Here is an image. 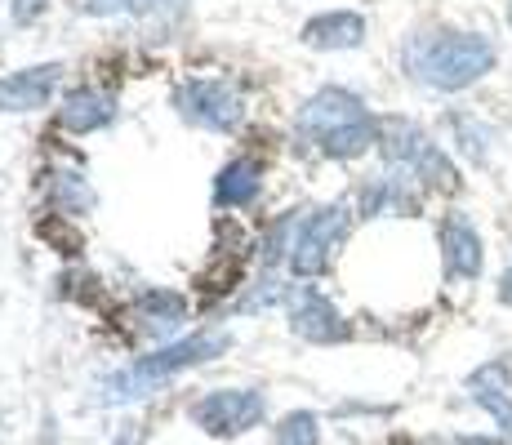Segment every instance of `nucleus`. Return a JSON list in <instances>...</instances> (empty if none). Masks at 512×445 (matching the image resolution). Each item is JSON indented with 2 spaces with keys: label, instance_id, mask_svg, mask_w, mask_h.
<instances>
[{
  "label": "nucleus",
  "instance_id": "obj_9",
  "mask_svg": "<svg viewBox=\"0 0 512 445\" xmlns=\"http://www.w3.org/2000/svg\"><path fill=\"white\" fill-rule=\"evenodd\" d=\"M468 392L481 410L495 419L499 441L512 445V392H508V361H490L468 374Z\"/></svg>",
  "mask_w": 512,
  "mask_h": 445
},
{
  "label": "nucleus",
  "instance_id": "obj_13",
  "mask_svg": "<svg viewBox=\"0 0 512 445\" xmlns=\"http://www.w3.org/2000/svg\"><path fill=\"white\" fill-rule=\"evenodd\" d=\"M112 116H116L112 94H98V89H72L63 98V107H58V125L67 134H90L98 125L112 121Z\"/></svg>",
  "mask_w": 512,
  "mask_h": 445
},
{
  "label": "nucleus",
  "instance_id": "obj_3",
  "mask_svg": "<svg viewBox=\"0 0 512 445\" xmlns=\"http://www.w3.org/2000/svg\"><path fill=\"white\" fill-rule=\"evenodd\" d=\"M228 330H205V334H187V339L170 343V348H156L152 356H139L134 365L125 370L107 374L103 388H98V401L107 405H121V401H139V397H152L165 379H174L187 365H201V361H214L219 352H228Z\"/></svg>",
  "mask_w": 512,
  "mask_h": 445
},
{
  "label": "nucleus",
  "instance_id": "obj_22",
  "mask_svg": "<svg viewBox=\"0 0 512 445\" xmlns=\"http://www.w3.org/2000/svg\"><path fill=\"white\" fill-rule=\"evenodd\" d=\"M499 303H504V308H512V263H508V272L499 276Z\"/></svg>",
  "mask_w": 512,
  "mask_h": 445
},
{
  "label": "nucleus",
  "instance_id": "obj_23",
  "mask_svg": "<svg viewBox=\"0 0 512 445\" xmlns=\"http://www.w3.org/2000/svg\"><path fill=\"white\" fill-rule=\"evenodd\" d=\"M121 445H139V437H125V441H121Z\"/></svg>",
  "mask_w": 512,
  "mask_h": 445
},
{
  "label": "nucleus",
  "instance_id": "obj_12",
  "mask_svg": "<svg viewBox=\"0 0 512 445\" xmlns=\"http://www.w3.org/2000/svg\"><path fill=\"white\" fill-rule=\"evenodd\" d=\"M366 41V18L334 9V14H317L303 23V45L312 49H352Z\"/></svg>",
  "mask_w": 512,
  "mask_h": 445
},
{
  "label": "nucleus",
  "instance_id": "obj_11",
  "mask_svg": "<svg viewBox=\"0 0 512 445\" xmlns=\"http://www.w3.org/2000/svg\"><path fill=\"white\" fill-rule=\"evenodd\" d=\"M290 321H294V334L299 339H312V343H339L348 339V321L334 312V303L317 290H303L290 308Z\"/></svg>",
  "mask_w": 512,
  "mask_h": 445
},
{
  "label": "nucleus",
  "instance_id": "obj_10",
  "mask_svg": "<svg viewBox=\"0 0 512 445\" xmlns=\"http://www.w3.org/2000/svg\"><path fill=\"white\" fill-rule=\"evenodd\" d=\"M441 254H446L450 281H472V276L481 272V263H486V254H481V236L464 214H450V219L441 223Z\"/></svg>",
  "mask_w": 512,
  "mask_h": 445
},
{
  "label": "nucleus",
  "instance_id": "obj_6",
  "mask_svg": "<svg viewBox=\"0 0 512 445\" xmlns=\"http://www.w3.org/2000/svg\"><path fill=\"white\" fill-rule=\"evenodd\" d=\"M263 419V392L254 388H219L210 397L192 401V423H201L214 437H236Z\"/></svg>",
  "mask_w": 512,
  "mask_h": 445
},
{
  "label": "nucleus",
  "instance_id": "obj_14",
  "mask_svg": "<svg viewBox=\"0 0 512 445\" xmlns=\"http://www.w3.org/2000/svg\"><path fill=\"white\" fill-rule=\"evenodd\" d=\"M259 192H263V174L254 161H232L214 178V205L219 210H245V205L259 201Z\"/></svg>",
  "mask_w": 512,
  "mask_h": 445
},
{
  "label": "nucleus",
  "instance_id": "obj_1",
  "mask_svg": "<svg viewBox=\"0 0 512 445\" xmlns=\"http://www.w3.org/2000/svg\"><path fill=\"white\" fill-rule=\"evenodd\" d=\"M379 130L383 125L366 112L352 89H339V85H326L299 107V134L303 147H317L321 156H334V161H348V156H361L370 143H379Z\"/></svg>",
  "mask_w": 512,
  "mask_h": 445
},
{
  "label": "nucleus",
  "instance_id": "obj_20",
  "mask_svg": "<svg viewBox=\"0 0 512 445\" xmlns=\"http://www.w3.org/2000/svg\"><path fill=\"white\" fill-rule=\"evenodd\" d=\"M45 5H49V0H14V5H9V14H14V23H36V18L45 14Z\"/></svg>",
  "mask_w": 512,
  "mask_h": 445
},
{
  "label": "nucleus",
  "instance_id": "obj_4",
  "mask_svg": "<svg viewBox=\"0 0 512 445\" xmlns=\"http://www.w3.org/2000/svg\"><path fill=\"white\" fill-rule=\"evenodd\" d=\"M348 236V210L343 205H321L294 219V241H290V267L299 276H321Z\"/></svg>",
  "mask_w": 512,
  "mask_h": 445
},
{
  "label": "nucleus",
  "instance_id": "obj_5",
  "mask_svg": "<svg viewBox=\"0 0 512 445\" xmlns=\"http://www.w3.org/2000/svg\"><path fill=\"white\" fill-rule=\"evenodd\" d=\"M379 143H383V156H388L401 174L423 178V183H455V165L446 161V152H441L419 125L388 121L379 130Z\"/></svg>",
  "mask_w": 512,
  "mask_h": 445
},
{
  "label": "nucleus",
  "instance_id": "obj_19",
  "mask_svg": "<svg viewBox=\"0 0 512 445\" xmlns=\"http://www.w3.org/2000/svg\"><path fill=\"white\" fill-rule=\"evenodd\" d=\"M455 130L468 138V143H464V147H468V156H477V161H481V156H486V138H490V134H486V130H477V125L464 121V116L455 121Z\"/></svg>",
  "mask_w": 512,
  "mask_h": 445
},
{
  "label": "nucleus",
  "instance_id": "obj_17",
  "mask_svg": "<svg viewBox=\"0 0 512 445\" xmlns=\"http://www.w3.org/2000/svg\"><path fill=\"white\" fill-rule=\"evenodd\" d=\"M277 445H317V419L308 410H294L290 419L281 423Z\"/></svg>",
  "mask_w": 512,
  "mask_h": 445
},
{
  "label": "nucleus",
  "instance_id": "obj_2",
  "mask_svg": "<svg viewBox=\"0 0 512 445\" xmlns=\"http://www.w3.org/2000/svg\"><path fill=\"white\" fill-rule=\"evenodd\" d=\"M495 63H499L495 45L477 32H428L406 45L410 76L432 89H446V94L477 85Z\"/></svg>",
  "mask_w": 512,
  "mask_h": 445
},
{
  "label": "nucleus",
  "instance_id": "obj_18",
  "mask_svg": "<svg viewBox=\"0 0 512 445\" xmlns=\"http://www.w3.org/2000/svg\"><path fill=\"white\" fill-rule=\"evenodd\" d=\"M54 192H58V205H63V214H72V210H85V205L94 201V196H90V192H85V187H81V178H76V174H58Z\"/></svg>",
  "mask_w": 512,
  "mask_h": 445
},
{
  "label": "nucleus",
  "instance_id": "obj_15",
  "mask_svg": "<svg viewBox=\"0 0 512 445\" xmlns=\"http://www.w3.org/2000/svg\"><path fill=\"white\" fill-rule=\"evenodd\" d=\"M361 219H379L388 210H406V187L401 178H388V174H374L366 187H361V201H357Z\"/></svg>",
  "mask_w": 512,
  "mask_h": 445
},
{
  "label": "nucleus",
  "instance_id": "obj_16",
  "mask_svg": "<svg viewBox=\"0 0 512 445\" xmlns=\"http://www.w3.org/2000/svg\"><path fill=\"white\" fill-rule=\"evenodd\" d=\"M139 312L156 325V330H165V325L174 330V325L183 321V299L179 294H170V290H147L139 299Z\"/></svg>",
  "mask_w": 512,
  "mask_h": 445
},
{
  "label": "nucleus",
  "instance_id": "obj_8",
  "mask_svg": "<svg viewBox=\"0 0 512 445\" xmlns=\"http://www.w3.org/2000/svg\"><path fill=\"white\" fill-rule=\"evenodd\" d=\"M58 81H63V67L41 63V67H23V72L0 76V112H36L54 98Z\"/></svg>",
  "mask_w": 512,
  "mask_h": 445
},
{
  "label": "nucleus",
  "instance_id": "obj_21",
  "mask_svg": "<svg viewBox=\"0 0 512 445\" xmlns=\"http://www.w3.org/2000/svg\"><path fill=\"white\" fill-rule=\"evenodd\" d=\"M139 0H85V14H121V9H134Z\"/></svg>",
  "mask_w": 512,
  "mask_h": 445
},
{
  "label": "nucleus",
  "instance_id": "obj_7",
  "mask_svg": "<svg viewBox=\"0 0 512 445\" xmlns=\"http://www.w3.org/2000/svg\"><path fill=\"white\" fill-rule=\"evenodd\" d=\"M174 107L192 125H205V130L219 134L236 130V121H241V98L228 81H183L174 89Z\"/></svg>",
  "mask_w": 512,
  "mask_h": 445
}]
</instances>
